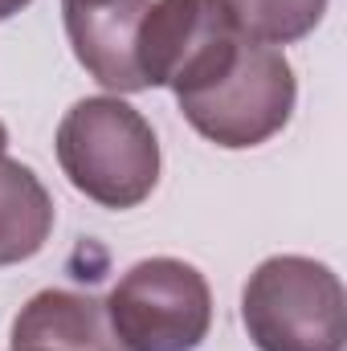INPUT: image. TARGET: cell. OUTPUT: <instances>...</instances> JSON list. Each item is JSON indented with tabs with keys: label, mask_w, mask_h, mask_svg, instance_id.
<instances>
[{
	"label": "cell",
	"mask_w": 347,
	"mask_h": 351,
	"mask_svg": "<svg viewBox=\"0 0 347 351\" xmlns=\"http://www.w3.org/2000/svg\"><path fill=\"white\" fill-rule=\"evenodd\" d=\"M29 351H33V348H29Z\"/></svg>",
	"instance_id": "12"
},
{
	"label": "cell",
	"mask_w": 347,
	"mask_h": 351,
	"mask_svg": "<svg viewBox=\"0 0 347 351\" xmlns=\"http://www.w3.org/2000/svg\"><path fill=\"white\" fill-rule=\"evenodd\" d=\"M152 0H62L74 58L98 86L115 94L147 90L139 70V25Z\"/></svg>",
	"instance_id": "6"
},
{
	"label": "cell",
	"mask_w": 347,
	"mask_h": 351,
	"mask_svg": "<svg viewBox=\"0 0 347 351\" xmlns=\"http://www.w3.org/2000/svg\"><path fill=\"white\" fill-rule=\"evenodd\" d=\"M241 37L258 45H294L327 12V0H221Z\"/></svg>",
	"instance_id": "9"
},
{
	"label": "cell",
	"mask_w": 347,
	"mask_h": 351,
	"mask_svg": "<svg viewBox=\"0 0 347 351\" xmlns=\"http://www.w3.org/2000/svg\"><path fill=\"white\" fill-rule=\"evenodd\" d=\"M102 306L123 351H196L213 327V290L180 258L135 262Z\"/></svg>",
	"instance_id": "4"
},
{
	"label": "cell",
	"mask_w": 347,
	"mask_h": 351,
	"mask_svg": "<svg viewBox=\"0 0 347 351\" xmlns=\"http://www.w3.org/2000/svg\"><path fill=\"white\" fill-rule=\"evenodd\" d=\"M25 4H33V0H0V21H8L12 12H21Z\"/></svg>",
	"instance_id": "10"
},
{
	"label": "cell",
	"mask_w": 347,
	"mask_h": 351,
	"mask_svg": "<svg viewBox=\"0 0 347 351\" xmlns=\"http://www.w3.org/2000/svg\"><path fill=\"white\" fill-rule=\"evenodd\" d=\"M294 98V70L282 49L258 45L250 37H241L237 53L221 74H213L196 90L176 94L180 114L192 123V131L225 152H246L274 139L290 123Z\"/></svg>",
	"instance_id": "2"
},
{
	"label": "cell",
	"mask_w": 347,
	"mask_h": 351,
	"mask_svg": "<svg viewBox=\"0 0 347 351\" xmlns=\"http://www.w3.org/2000/svg\"><path fill=\"white\" fill-rule=\"evenodd\" d=\"M53 233V196L21 160H0V269L37 258Z\"/></svg>",
	"instance_id": "8"
},
{
	"label": "cell",
	"mask_w": 347,
	"mask_h": 351,
	"mask_svg": "<svg viewBox=\"0 0 347 351\" xmlns=\"http://www.w3.org/2000/svg\"><path fill=\"white\" fill-rule=\"evenodd\" d=\"M123 351L106 306L74 290H41L12 319V351Z\"/></svg>",
	"instance_id": "7"
},
{
	"label": "cell",
	"mask_w": 347,
	"mask_h": 351,
	"mask_svg": "<svg viewBox=\"0 0 347 351\" xmlns=\"http://www.w3.org/2000/svg\"><path fill=\"white\" fill-rule=\"evenodd\" d=\"M4 147H8V127L0 123V160H4Z\"/></svg>",
	"instance_id": "11"
},
{
	"label": "cell",
	"mask_w": 347,
	"mask_h": 351,
	"mask_svg": "<svg viewBox=\"0 0 347 351\" xmlns=\"http://www.w3.org/2000/svg\"><path fill=\"white\" fill-rule=\"evenodd\" d=\"M241 33L221 0H156L139 25V70L143 82L176 94L196 90L221 74L237 53Z\"/></svg>",
	"instance_id": "5"
},
{
	"label": "cell",
	"mask_w": 347,
	"mask_h": 351,
	"mask_svg": "<svg viewBox=\"0 0 347 351\" xmlns=\"http://www.w3.org/2000/svg\"><path fill=\"white\" fill-rule=\"evenodd\" d=\"M53 147L66 180L102 208H135L160 184V139L123 98L98 94L74 102Z\"/></svg>",
	"instance_id": "1"
},
{
	"label": "cell",
	"mask_w": 347,
	"mask_h": 351,
	"mask_svg": "<svg viewBox=\"0 0 347 351\" xmlns=\"http://www.w3.org/2000/svg\"><path fill=\"white\" fill-rule=\"evenodd\" d=\"M241 323L258 351H344V282L315 258H265L241 290Z\"/></svg>",
	"instance_id": "3"
}]
</instances>
